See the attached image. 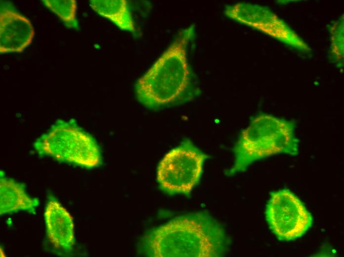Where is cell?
I'll use <instances>...</instances> for the list:
<instances>
[{
    "mask_svg": "<svg viewBox=\"0 0 344 257\" xmlns=\"http://www.w3.org/2000/svg\"><path fill=\"white\" fill-rule=\"evenodd\" d=\"M194 25L181 30L172 43L137 81L138 101L151 109L183 103L199 93L189 64L187 51L194 38Z\"/></svg>",
    "mask_w": 344,
    "mask_h": 257,
    "instance_id": "cell-1",
    "label": "cell"
},
{
    "mask_svg": "<svg viewBox=\"0 0 344 257\" xmlns=\"http://www.w3.org/2000/svg\"><path fill=\"white\" fill-rule=\"evenodd\" d=\"M228 18L304 52L310 51L308 45L281 19L268 8L256 4L239 2L226 6Z\"/></svg>",
    "mask_w": 344,
    "mask_h": 257,
    "instance_id": "cell-7",
    "label": "cell"
},
{
    "mask_svg": "<svg viewBox=\"0 0 344 257\" xmlns=\"http://www.w3.org/2000/svg\"><path fill=\"white\" fill-rule=\"evenodd\" d=\"M46 7L57 15L65 25L77 28L78 22L76 17L77 8L75 0H43Z\"/></svg>",
    "mask_w": 344,
    "mask_h": 257,
    "instance_id": "cell-12",
    "label": "cell"
},
{
    "mask_svg": "<svg viewBox=\"0 0 344 257\" xmlns=\"http://www.w3.org/2000/svg\"><path fill=\"white\" fill-rule=\"evenodd\" d=\"M91 8L101 16L109 19L121 30L136 33L132 14L126 0H91Z\"/></svg>",
    "mask_w": 344,
    "mask_h": 257,
    "instance_id": "cell-11",
    "label": "cell"
},
{
    "mask_svg": "<svg viewBox=\"0 0 344 257\" xmlns=\"http://www.w3.org/2000/svg\"><path fill=\"white\" fill-rule=\"evenodd\" d=\"M35 35L30 21L9 8L1 7L0 53L20 52L32 43Z\"/></svg>",
    "mask_w": 344,
    "mask_h": 257,
    "instance_id": "cell-8",
    "label": "cell"
},
{
    "mask_svg": "<svg viewBox=\"0 0 344 257\" xmlns=\"http://www.w3.org/2000/svg\"><path fill=\"white\" fill-rule=\"evenodd\" d=\"M48 239L57 249L70 252L75 242L73 218L61 203L52 196L49 197L44 214Z\"/></svg>",
    "mask_w": 344,
    "mask_h": 257,
    "instance_id": "cell-9",
    "label": "cell"
},
{
    "mask_svg": "<svg viewBox=\"0 0 344 257\" xmlns=\"http://www.w3.org/2000/svg\"><path fill=\"white\" fill-rule=\"evenodd\" d=\"M228 239L221 225L207 213L198 212L173 219L154 229L147 246L154 257H219Z\"/></svg>",
    "mask_w": 344,
    "mask_h": 257,
    "instance_id": "cell-2",
    "label": "cell"
},
{
    "mask_svg": "<svg viewBox=\"0 0 344 257\" xmlns=\"http://www.w3.org/2000/svg\"><path fill=\"white\" fill-rule=\"evenodd\" d=\"M207 155L189 140L168 152L157 168L158 182L170 194L189 195L199 182Z\"/></svg>",
    "mask_w": 344,
    "mask_h": 257,
    "instance_id": "cell-5",
    "label": "cell"
},
{
    "mask_svg": "<svg viewBox=\"0 0 344 257\" xmlns=\"http://www.w3.org/2000/svg\"><path fill=\"white\" fill-rule=\"evenodd\" d=\"M33 146L41 157L49 156L59 162L86 168L96 167L101 161L94 139L73 119L56 121Z\"/></svg>",
    "mask_w": 344,
    "mask_h": 257,
    "instance_id": "cell-4",
    "label": "cell"
},
{
    "mask_svg": "<svg viewBox=\"0 0 344 257\" xmlns=\"http://www.w3.org/2000/svg\"><path fill=\"white\" fill-rule=\"evenodd\" d=\"M293 121L264 113L255 117L241 132L234 147L235 160L228 175L244 171L250 165L273 154L299 153V140Z\"/></svg>",
    "mask_w": 344,
    "mask_h": 257,
    "instance_id": "cell-3",
    "label": "cell"
},
{
    "mask_svg": "<svg viewBox=\"0 0 344 257\" xmlns=\"http://www.w3.org/2000/svg\"><path fill=\"white\" fill-rule=\"evenodd\" d=\"M331 54L338 65L342 66L344 59V18L336 21L331 29Z\"/></svg>",
    "mask_w": 344,
    "mask_h": 257,
    "instance_id": "cell-13",
    "label": "cell"
},
{
    "mask_svg": "<svg viewBox=\"0 0 344 257\" xmlns=\"http://www.w3.org/2000/svg\"><path fill=\"white\" fill-rule=\"evenodd\" d=\"M265 217L270 229L280 240L291 241L302 236L313 219L302 202L287 189L274 192L268 201Z\"/></svg>",
    "mask_w": 344,
    "mask_h": 257,
    "instance_id": "cell-6",
    "label": "cell"
},
{
    "mask_svg": "<svg viewBox=\"0 0 344 257\" xmlns=\"http://www.w3.org/2000/svg\"><path fill=\"white\" fill-rule=\"evenodd\" d=\"M38 204V199L27 193L24 184L5 176L4 172L0 171V215L20 211L34 214Z\"/></svg>",
    "mask_w": 344,
    "mask_h": 257,
    "instance_id": "cell-10",
    "label": "cell"
}]
</instances>
